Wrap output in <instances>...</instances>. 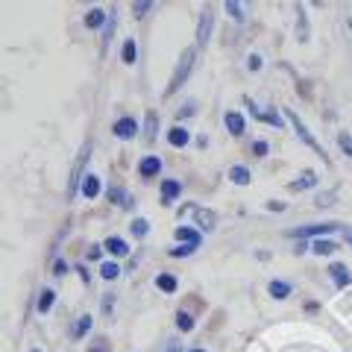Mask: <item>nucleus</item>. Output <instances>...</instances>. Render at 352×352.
I'll use <instances>...</instances> for the list:
<instances>
[{"instance_id": "f257e3e1", "label": "nucleus", "mask_w": 352, "mask_h": 352, "mask_svg": "<svg viewBox=\"0 0 352 352\" xmlns=\"http://www.w3.org/2000/svg\"><path fill=\"white\" fill-rule=\"evenodd\" d=\"M197 44H191V47H185L182 53H179V59H176V68H173V74H170V82H168V88H164V97H170V94H176L179 88L188 82V76H191V71H194V62H197Z\"/></svg>"}, {"instance_id": "f03ea898", "label": "nucleus", "mask_w": 352, "mask_h": 352, "mask_svg": "<svg viewBox=\"0 0 352 352\" xmlns=\"http://www.w3.org/2000/svg\"><path fill=\"white\" fill-rule=\"evenodd\" d=\"M285 118H288V120H291V124H294V129H296V135H300V138L305 141V144H308V147H311V150L317 153V156H320V159H323V162L329 164V156H326V150H323V144H320V141H317V138L311 135V129H308V126L302 124V118H300V115H296V112H294V109H288V106H285Z\"/></svg>"}, {"instance_id": "7ed1b4c3", "label": "nucleus", "mask_w": 352, "mask_h": 352, "mask_svg": "<svg viewBox=\"0 0 352 352\" xmlns=\"http://www.w3.org/2000/svg\"><path fill=\"white\" fill-rule=\"evenodd\" d=\"M212 27H214V9L206 6L200 12V21H197V47H206L208 38H212Z\"/></svg>"}, {"instance_id": "20e7f679", "label": "nucleus", "mask_w": 352, "mask_h": 352, "mask_svg": "<svg viewBox=\"0 0 352 352\" xmlns=\"http://www.w3.org/2000/svg\"><path fill=\"white\" fill-rule=\"evenodd\" d=\"M335 229H340V223H305V226H300V229H294V238H323V235H329V232H335Z\"/></svg>"}, {"instance_id": "39448f33", "label": "nucleus", "mask_w": 352, "mask_h": 352, "mask_svg": "<svg viewBox=\"0 0 352 352\" xmlns=\"http://www.w3.org/2000/svg\"><path fill=\"white\" fill-rule=\"evenodd\" d=\"M138 120L135 118H129V115H124V118H118L115 124H112V135L115 138H120V141H129V138H135L138 135Z\"/></svg>"}, {"instance_id": "423d86ee", "label": "nucleus", "mask_w": 352, "mask_h": 352, "mask_svg": "<svg viewBox=\"0 0 352 352\" xmlns=\"http://www.w3.org/2000/svg\"><path fill=\"white\" fill-rule=\"evenodd\" d=\"M182 197V182L179 179H162V185H159V200H162V206H173L176 200Z\"/></svg>"}, {"instance_id": "0eeeda50", "label": "nucleus", "mask_w": 352, "mask_h": 352, "mask_svg": "<svg viewBox=\"0 0 352 352\" xmlns=\"http://www.w3.org/2000/svg\"><path fill=\"white\" fill-rule=\"evenodd\" d=\"M106 200L112 206H118V208H132V206H135L132 194L124 188V185H109V188H106Z\"/></svg>"}, {"instance_id": "6e6552de", "label": "nucleus", "mask_w": 352, "mask_h": 352, "mask_svg": "<svg viewBox=\"0 0 352 352\" xmlns=\"http://www.w3.org/2000/svg\"><path fill=\"white\" fill-rule=\"evenodd\" d=\"M194 223L200 232H212V229L217 226V214L212 212V208H206V206H197L194 208Z\"/></svg>"}, {"instance_id": "1a4fd4ad", "label": "nucleus", "mask_w": 352, "mask_h": 352, "mask_svg": "<svg viewBox=\"0 0 352 352\" xmlns=\"http://www.w3.org/2000/svg\"><path fill=\"white\" fill-rule=\"evenodd\" d=\"M159 173H162V159L156 153H147V156L138 162V176L141 179H153V176H159Z\"/></svg>"}, {"instance_id": "9d476101", "label": "nucleus", "mask_w": 352, "mask_h": 352, "mask_svg": "<svg viewBox=\"0 0 352 352\" xmlns=\"http://www.w3.org/2000/svg\"><path fill=\"white\" fill-rule=\"evenodd\" d=\"M320 182V176H317V170H302L296 179H291L288 182V191H294V194H300V191H308V188H314V185Z\"/></svg>"}, {"instance_id": "9b49d317", "label": "nucleus", "mask_w": 352, "mask_h": 352, "mask_svg": "<svg viewBox=\"0 0 352 352\" xmlns=\"http://www.w3.org/2000/svg\"><path fill=\"white\" fill-rule=\"evenodd\" d=\"M82 197H85V200H97V197H100L103 194V182H100V176H97V173H85L82 176Z\"/></svg>"}, {"instance_id": "f8f14e48", "label": "nucleus", "mask_w": 352, "mask_h": 352, "mask_svg": "<svg viewBox=\"0 0 352 352\" xmlns=\"http://www.w3.org/2000/svg\"><path fill=\"white\" fill-rule=\"evenodd\" d=\"M173 238L179 241V244H194V247H203V232L197 226H176Z\"/></svg>"}, {"instance_id": "ddd939ff", "label": "nucleus", "mask_w": 352, "mask_h": 352, "mask_svg": "<svg viewBox=\"0 0 352 352\" xmlns=\"http://www.w3.org/2000/svg\"><path fill=\"white\" fill-rule=\"evenodd\" d=\"M223 124H226V129H229V135H235V138H241V135L247 132V118L241 115V112H235V109L223 115Z\"/></svg>"}, {"instance_id": "4468645a", "label": "nucleus", "mask_w": 352, "mask_h": 352, "mask_svg": "<svg viewBox=\"0 0 352 352\" xmlns=\"http://www.w3.org/2000/svg\"><path fill=\"white\" fill-rule=\"evenodd\" d=\"M329 276H332V282L338 285V288H349L352 285V273L344 261H335V264H329Z\"/></svg>"}, {"instance_id": "2eb2a0df", "label": "nucleus", "mask_w": 352, "mask_h": 352, "mask_svg": "<svg viewBox=\"0 0 352 352\" xmlns=\"http://www.w3.org/2000/svg\"><path fill=\"white\" fill-rule=\"evenodd\" d=\"M168 144L170 147H188L191 144V132L185 129V126H179V124H173V129H168Z\"/></svg>"}, {"instance_id": "dca6fc26", "label": "nucleus", "mask_w": 352, "mask_h": 352, "mask_svg": "<svg viewBox=\"0 0 352 352\" xmlns=\"http://www.w3.org/2000/svg\"><path fill=\"white\" fill-rule=\"evenodd\" d=\"M103 247H106V252H112L115 258H124V256H129V250H132V247H129V241L118 238V235H109Z\"/></svg>"}, {"instance_id": "f3484780", "label": "nucleus", "mask_w": 352, "mask_h": 352, "mask_svg": "<svg viewBox=\"0 0 352 352\" xmlns=\"http://www.w3.org/2000/svg\"><path fill=\"white\" fill-rule=\"evenodd\" d=\"M156 138H159V112L147 109V115H144V141L153 144Z\"/></svg>"}, {"instance_id": "a211bd4d", "label": "nucleus", "mask_w": 352, "mask_h": 352, "mask_svg": "<svg viewBox=\"0 0 352 352\" xmlns=\"http://www.w3.org/2000/svg\"><path fill=\"white\" fill-rule=\"evenodd\" d=\"M267 294L273 296V300H288V296L294 294V285H291V282H285V279H270Z\"/></svg>"}, {"instance_id": "6ab92c4d", "label": "nucleus", "mask_w": 352, "mask_h": 352, "mask_svg": "<svg viewBox=\"0 0 352 352\" xmlns=\"http://www.w3.org/2000/svg\"><path fill=\"white\" fill-rule=\"evenodd\" d=\"M106 18H109V12H106V9H100V6H94V9H88V12H85V18H82V24H85L88 30H100V27L106 24Z\"/></svg>"}, {"instance_id": "aec40b11", "label": "nucleus", "mask_w": 352, "mask_h": 352, "mask_svg": "<svg viewBox=\"0 0 352 352\" xmlns=\"http://www.w3.org/2000/svg\"><path fill=\"white\" fill-rule=\"evenodd\" d=\"M120 59H124V65H135L138 62V44L132 36L124 38V44H120Z\"/></svg>"}, {"instance_id": "412c9836", "label": "nucleus", "mask_w": 352, "mask_h": 352, "mask_svg": "<svg viewBox=\"0 0 352 352\" xmlns=\"http://www.w3.org/2000/svg\"><path fill=\"white\" fill-rule=\"evenodd\" d=\"M156 288L162 291V294H176V288H179V279L173 276V273H168V270H162L159 276H156Z\"/></svg>"}, {"instance_id": "4be33fe9", "label": "nucleus", "mask_w": 352, "mask_h": 352, "mask_svg": "<svg viewBox=\"0 0 352 352\" xmlns=\"http://www.w3.org/2000/svg\"><path fill=\"white\" fill-rule=\"evenodd\" d=\"M173 323H176V329H179L182 335H188V332H194V326H197V320H194V314H188L185 308H179L176 311V317H173Z\"/></svg>"}, {"instance_id": "5701e85b", "label": "nucleus", "mask_w": 352, "mask_h": 352, "mask_svg": "<svg viewBox=\"0 0 352 352\" xmlns=\"http://www.w3.org/2000/svg\"><path fill=\"white\" fill-rule=\"evenodd\" d=\"M97 273H100V279L106 282H115L120 273H124V267H120L118 261H100V267H97Z\"/></svg>"}, {"instance_id": "b1692460", "label": "nucleus", "mask_w": 352, "mask_h": 352, "mask_svg": "<svg viewBox=\"0 0 352 352\" xmlns=\"http://www.w3.org/2000/svg\"><path fill=\"white\" fill-rule=\"evenodd\" d=\"M53 305H56V291H53V288H44V291L38 294V302H36L38 314H50Z\"/></svg>"}, {"instance_id": "393cba45", "label": "nucleus", "mask_w": 352, "mask_h": 352, "mask_svg": "<svg viewBox=\"0 0 352 352\" xmlns=\"http://www.w3.org/2000/svg\"><path fill=\"white\" fill-rule=\"evenodd\" d=\"M229 179H232L235 185H250L252 173H250L247 164H232V168H229Z\"/></svg>"}, {"instance_id": "a878e982", "label": "nucleus", "mask_w": 352, "mask_h": 352, "mask_svg": "<svg viewBox=\"0 0 352 352\" xmlns=\"http://www.w3.org/2000/svg\"><path fill=\"white\" fill-rule=\"evenodd\" d=\"M147 232H150V220L147 217H132V223H129V235L132 238H147Z\"/></svg>"}, {"instance_id": "bb28decb", "label": "nucleus", "mask_w": 352, "mask_h": 352, "mask_svg": "<svg viewBox=\"0 0 352 352\" xmlns=\"http://www.w3.org/2000/svg\"><path fill=\"white\" fill-rule=\"evenodd\" d=\"M335 250H338V244H335V241H329V238L311 241V252H314V256H332Z\"/></svg>"}, {"instance_id": "cd10ccee", "label": "nucleus", "mask_w": 352, "mask_h": 352, "mask_svg": "<svg viewBox=\"0 0 352 352\" xmlns=\"http://www.w3.org/2000/svg\"><path fill=\"white\" fill-rule=\"evenodd\" d=\"M91 326H94V317L91 314H82L80 320L74 323V338H85L88 332H91Z\"/></svg>"}, {"instance_id": "c85d7f7f", "label": "nucleus", "mask_w": 352, "mask_h": 352, "mask_svg": "<svg viewBox=\"0 0 352 352\" xmlns=\"http://www.w3.org/2000/svg\"><path fill=\"white\" fill-rule=\"evenodd\" d=\"M335 197H338V188L320 191V194H317V200H314V206L317 208H329V206H335Z\"/></svg>"}, {"instance_id": "c756f323", "label": "nucleus", "mask_w": 352, "mask_h": 352, "mask_svg": "<svg viewBox=\"0 0 352 352\" xmlns=\"http://www.w3.org/2000/svg\"><path fill=\"white\" fill-rule=\"evenodd\" d=\"M197 250H200V247H194V244H179V247H170L168 256H170V258H185V256H194Z\"/></svg>"}, {"instance_id": "7c9ffc66", "label": "nucleus", "mask_w": 352, "mask_h": 352, "mask_svg": "<svg viewBox=\"0 0 352 352\" xmlns=\"http://www.w3.org/2000/svg\"><path fill=\"white\" fill-rule=\"evenodd\" d=\"M250 153H252V156H258V159H264V156L270 153V144H267L264 138H256V141L250 144Z\"/></svg>"}, {"instance_id": "2f4dec72", "label": "nucleus", "mask_w": 352, "mask_h": 352, "mask_svg": "<svg viewBox=\"0 0 352 352\" xmlns=\"http://www.w3.org/2000/svg\"><path fill=\"white\" fill-rule=\"evenodd\" d=\"M338 147H340V153H344L346 159H352V135L349 132H340L338 135Z\"/></svg>"}, {"instance_id": "473e14b6", "label": "nucleus", "mask_w": 352, "mask_h": 352, "mask_svg": "<svg viewBox=\"0 0 352 352\" xmlns=\"http://www.w3.org/2000/svg\"><path fill=\"white\" fill-rule=\"evenodd\" d=\"M294 12H296V21H300V41H308V21H305V9H302V6H296Z\"/></svg>"}, {"instance_id": "72a5a7b5", "label": "nucleus", "mask_w": 352, "mask_h": 352, "mask_svg": "<svg viewBox=\"0 0 352 352\" xmlns=\"http://www.w3.org/2000/svg\"><path fill=\"white\" fill-rule=\"evenodd\" d=\"M223 9H226V12L232 15L235 21H244V6H241V3H235V0H226V3H223Z\"/></svg>"}, {"instance_id": "f704fd0d", "label": "nucleus", "mask_w": 352, "mask_h": 352, "mask_svg": "<svg viewBox=\"0 0 352 352\" xmlns=\"http://www.w3.org/2000/svg\"><path fill=\"white\" fill-rule=\"evenodd\" d=\"M147 12H153V0H141V3H132V15L144 18Z\"/></svg>"}, {"instance_id": "c9c22d12", "label": "nucleus", "mask_w": 352, "mask_h": 352, "mask_svg": "<svg viewBox=\"0 0 352 352\" xmlns=\"http://www.w3.org/2000/svg\"><path fill=\"white\" fill-rule=\"evenodd\" d=\"M261 65H264V56H261V53H250V59H247V68H250L252 74H258V71H261Z\"/></svg>"}, {"instance_id": "e433bc0d", "label": "nucleus", "mask_w": 352, "mask_h": 352, "mask_svg": "<svg viewBox=\"0 0 352 352\" xmlns=\"http://www.w3.org/2000/svg\"><path fill=\"white\" fill-rule=\"evenodd\" d=\"M71 267H68V261H65V258H56V261H53V276H65V273H68Z\"/></svg>"}, {"instance_id": "4c0bfd02", "label": "nucleus", "mask_w": 352, "mask_h": 352, "mask_svg": "<svg viewBox=\"0 0 352 352\" xmlns=\"http://www.w3.org/2000/svg\"><path fill=\"white\" fill-rule=\"evenodd\" d=\"M76 273H80V279H82V285H88V282H91V270H88L85 267V264H76V267H74Z\"/></svg>"}, {"instance_id": "58836bf2", "label": "nucleus", "mask_w": 352, "mask_h": 352, "mask_svg": "<svg viewBox=\"0 0 352 352\" xmlns=\"http://www.w3.org/2000/svg\"><path fill=\"white\" fill-rule=\"evenodd\" d=\"M194 112H197V103H194V100H188V103H185V106L179 109V118H191Z\"/></svg>"}, {"instance_id": "ea45409f", "label": "nucleus", "mask_w": 352, "mask_h": 352, "mask_svg": "<svg viewBox=\"0 0 352 352\" xmlns=\"http://www.w3.org/2000/svg\"><path fill=\"white\" fill-rule=\"evenodd\" d=\"M100 256H103V244H91V247H88V258H91V261H97Z\"/></svg>"}, {"instance_id": "a19ab883", "label": "nucleus", "mask_w": 352, "mask_h": 352, "mask_svg": "<svg viewBox=\"0 0 352 352\" xmlns=\"http://www.w3.org/2000/svg\"><path fill=\"white\" fill-rule=\"evenodd\" d=\"M112 308H115V294H109V296H103V314L109 317L112 314Z\"/></svg>"}, {"instance_id": "79ce46f5", "label": "nucleus", "mask_w": 352, "mask_h": 352, "mask_svg": "<svg viewBox=\"0 0 352 352\" xmlns=\"http://www.w3.org/2000/svg\"><path fill=\"white\" fill-rule=\"evenodd\" d=\"M182 346H179V340H170V344H168V349H164V352H179Z\"/></svg>"}, {"instance_id": "37998d69", "label": "nucleus", "mask_w": 352, "mask_h": 352, "mask_svg": "<svg viewBox=\"0 0 352 352\" xmlns=\"http://www.w3.org/2000/svg\"><path fill=\"white\" fill-rule=\"evenodd\" d=\"M267 208H273V212H285V203H267Z\"/></svg>"}, {"instance_id": "c03bdc74", "label": "nucleus", "mask_w": 352, "mask_h": 352, "mask_svg": "<svg viewBox=\"0 0 352 352\" xmlns=\"http://www.w3.org/2000/svg\"><path fill=\"white\" fill-rule=\"evenodd\" d=\"M344 238H346V247H352V229H344Z\"/></svg>"}, {"instance_id": "a18cd8bd", "label": "nucleus", "mask_w": 352, "mask_h": 352, "mask_svg": "<svg viewBox=\"0 0 352 352\" xmlns=\"http://www.w3.org/2000/svg\"><path fill=\"white\" fill-rule=\"evenodd\" d=\"M88 352H109V349H103V346H94V349H88Z\"/></svg>"}, {"instance_id": "49530a36", "label": "nucleus", "mask_w": 352, "mask_h": 352, "mask_svg": "<svg viewBox=\"0 0 352 352\" xmlns=\"http://www.w3.org/2000/svg\"><path fill=\"white\" fill-rule=\"evenodd\" d=\"M188 352H206V349H200V346H197V349H188Z\"/></svg>"}, {"instance_id": "de8ad7c7", "label": "nucleus", "mask_w": 352, "mask_h": 352, "mask_svg": "<svg viewBox=\"0 0 352 352\" xmlns=\"http://www.w3.org/2000/svg\"><path fill=\"white\" fill-rule=\"evenodd\" d=\"M32 352H41V349H32Z\"/></svg>"}]
</instances>
